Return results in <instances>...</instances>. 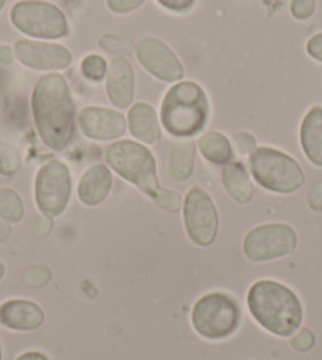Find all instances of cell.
Segmentation results:
<instances>
[{"label":"cell","mask_w":322,"mask_h":360,"mask_svg":"<svg viewBox=\"0 0 322 360\" xmlns=\"http://www.w3.org/2000/svg\"><path fill=\"white\" fill-rule=\"evenodd\" d=\"M38 136L53 150H63L75 134V105L70 87L60 73L41 76L32 92Z\"/></svg>","instance_id":"cell-1"},{"label":"cell","mask_w":322,"mask_h":360,"mask_svg":"<svg viewBox=\"0 0 322 360\" xmlns=\"http://www.w3.org/2000/svg\"><path fill=\"white\" fill-rule=\"evenodd\" d=\"M247 305L256 323L276 337H291L304 321V307L297 294L275 280L253 283L247 294Z\"/></svg>","instance_id":"cell-2"},{"label":"cell","mask_w":322,"mask_h":360,"mask_svg":"<svg viewBox=\"0 0 322 360\" xmlns=\"http://www.w3.org/2000/svg\"><path fill=\"white\" fill-rule=\"evenodd\" d=\"M210 112L204 89L182 81L167 90L161 103V125L174 138H191L202 131Z\"/></svg>","instance_id":"cell-3"},{"label":"cell","mask_w":322,"mask_h":360,"mask_svg":"<svg viewBox=\"0 0 322 360\" xmlns=\"http://www.w3.org/2000/svg\"><path fill=\"white\" fill-rule=\"evenodd\" d=\"M106 162L111 169L133 184L146 196L153 198L160 190L157 162L146 146L131 139L115 141L106 149Z\"/></svg>","instance_id":"cell-4"},{"label":"cell","mask_w":322,"mask_h":360,"mask_svg":"<svg viewBox=\"0 0 322 360\" xmlns=\"http://www.w3.org/2000/svg\"><path fill=\"white\" fill-rule=\"evenodd\" d=\"M242 310L236 299L223 292H209L191 310V326L205 340H226L239 330Z\"/></svg>","instance_id":"cell-5"},{"label":"cell","mask_w":322,"mask_h":360,"mask_svg":"<svg viewBox=\"0 0 322 360\" xmlns=\"http://www.w3.org/2000/svg\"><path fill=\"white\" fill-rule=\"evenodd\" d=\"M250 166L256 182L272 193L288 195L305 182L300 165L288 153L272 147L256 149L250 157Z\"/></svg>","instance_id":"cell-6"},{"label":"cell","mask_w":322,"mask_h":360,"mask_svg":"<svg viewBox=\"0 0 322 360\" xmlns=\"http://www.w3.org/2000/svg\"><path fill=\"white\" fill-rule=\"evenodd\" d=\"M10 19L21 34L41 40L65 38L70 32L63 11L44 0H21L13 5Z\"/></svg>","instance_id":"cell-7"},{"label":"cell","mask_w":322,"mask_h":360,"mask_svg":"<svg viewBox=\"0 0 322 360\" xmlns=\"http://www.w3.org/2000/svg\"><path fill=\"white\" fill-rule=\"evenodd\" d=\"M72 174L60 160H49L37 172L35 202L43 215L60 217L72 198Z\"/></svg>","instance_id":"cell-8"},{"label":"cell","mask_w":322,"mask_h":360,"mask_svg":"<svg viewBox=\"0 0 322 360\" xmlns=\"http://www.w3.org/2000/svg\"><path fill=\"white\" fill-rule=\"evenodd\" d=\"M297 233L285 223H266L250 229L243 237L245 258L253 262L280 259L295 252Z\"/></svg>","instance_id":"cell-9"},{"label":"cell","mask_w":322,"mask_h":360,"mask_svg":"<svg viewBox=\"0 0 322 360\" xmlns=\"http://www.w3.org/2000/svg\"><path fill=\"white\" fill-rule=\"evenodd\" d=\"M183 224L190 240L198 247H209L215 242L220 226L214 199L201 186H191L183 199Z\"/></svg>","instance_id":"cell-10"},{"label":"cell","mask_w":322,"mask_h":360,"mask_svg":"<svg viewBox=\"0 0 322 360\" xmlns=\"http://www.w3.org/2000/svg\"><path fill=\"white\" fill-rule=\"evenodd\" d=\"M138 62L146 72L163 82H177L183 78V65L174 51L158 38L146 37L136 43Z\"/></svg>","instance_id":"cell-11"},{"label":"cell","mask_w":322,"mask_h":360,"mask_svg":"<svg viewBox=\"0 0 322 360\" xmlns=\"http://www.w3.org/2000/svg\"><path fill=\"white\" fill-rule=\"evenodd\" d=\"M15 57L24 67L37 72H57L72 63V53L60 44L38 40H18L15 43Z\"/></svg>","instance_id":"cell-12"},{"label":"cell","mask_w":322,"mask_h":360,"mask_svg":"<svg viewBox=\"0 0 322 360\" xmlns=\"http://www.w3.org/2000/svg\"><path fill=\"white\" fill-rule=\"evenodd\" d=\"M81 131L94 141H114L127 131V119L114 109L87 106L78 115Z\"/></svg>","instance_id":"cell-13"},{"label":"cell","mask_w":322,"mask_h":360,"mask_svg":"<svg viewBox=\"0 0 322 360\" xmlns=\"http://www.w3.org/2000/svg\"><path fill=\"white\" fill-rule=\"evenodd\" d=\"M44 323L43 308L32 300L10 299L0 305V326L15 332H32Z\"/></svg>","instance_id":"cell-14"},{"label":"cell","mask_w":322,"mask_h":360,"mask_svg":"<svg viewBox=\"0 0 322 360\" xmlns=\"http://www.w3.org/2000/svg\"><path fill=\"white\" fill-rule=\"evenodd\" d=\"M134 72L131 63L125 57H115L108 65L106 73V94L112 105L119 109H125L134 98Z\"/></svg>","instance_id":"cell-15"},{"label":"cell","mask_w":322,"mask_h":360,"mask_svg":"<svg viewBox=\"0 0 322 360\" xmlns=\"http://www.w3.org/2000/svg\"><path fill=\"white\" fill-rule=\"evenodd\" d=\"M111 188L112 172L105 165H94L79 179L78 198L86 205H98L106 201Z\"/></svg>","instance_id":"cell-16"},{"label":"cell","mask_w":322,"mask_h":360,"mask_svg":"<svg viewBox=\"0 0 322 360\" xmlns=\"http://www.w3.org/2000/svg\"><path fill=\"white\" fill-rule=\"evenodd\" d=\"M128 127L134 138L144 144H157L161 139V124L155 109L147 103H136L128 112Z\"/></svg>","instance_id":"cell-17"},{"label":"cell","mask_w":322,"mask_h":360,"mask_svg":"<svg viewBox=\"0 0 322 360\" xmlns=\"http://www.w3.org/2000/svg\"><path fill=\"white\" fill-rule=\"evenodd\" d=\"M300 143L305 157L314 166L322 168V108L307 112L300 127Z\"/></svg>","instance_id":"cell-18"},{"label":"cell","mask_w":322,"mask_h":360,"mask_svg":"<svg viewBox=\"0 0 322 360\" xmlns=\"http://www.w3.org/2000/svg\"><path fill=\"white\" fill-rule=\"evenodd\" d=\"M196 144L191 139L177 141L171 146L169 157H167V171L171 179L176 182H185L195 171Z\"/></svg>","instance_id":"cell-19"},{"label":"cell","mask_w":322,"mask_h":360,"mask_svg":"<svg viewBox=\"0 0 322 360\" xmlns=\"http://www.w3.org/2000/svg\"><path fill=\"white\" fill-rule=\"evenodd\" d=\"M221 180L224 190L234 201L240 204L251 201V198L255 195V188L250 180L248 171L245 169V166L240 162H231L224 166Z\"/></svg>","instance_id":"cell-20"},{"label":"cell","mask_w":322,"mask_h":360,"mask_svg":"<svg viewBox=\"0 0 322 360\" xmlns=\"http://www.w3.org/2000/svg\"><path fill=\"white\" fill-rule=\"evenodd\" d=\"M198 146L202 157L214 165L226 166L233 160V146H231L229 139L220 131H205L199 138Z\"/></svg>","instance_id":"cell-21"},{"label":"cell","mask_w":322,"mask_h":360,"mask_svg":"<svg viewBox=\"0 0 322 360\" xmlns=\"http://www.w3.org/2000/svg\"><path fill=\"white\" fill-rule=\"evenodd\" d=\"M24 217V202L13 188L0 190V218L8 223H19Z\"/></svg>","instance_id":"cell-22"},{"label":"cell","mask_w":322,"mask_h":360,"mask_svg":"<svg viewBox=\"0 0 322 360\" xmlns=\"http://www.w3.org/2000/svg\"><path fill=\"white\" fill-rule=\"evenodd\" d=\"M21 168V157L11 144L0 141V176H15Z\"/></svg>","instance_id":"cell-23"},{"label":"cell","mask_w":322,"mask_h":360,"mask_svg":"<svg viewBox=\"0 0 322 360\" xmlns=\"http://www.w3.org/2000/svg\"><path fill=\"white\" fill-rule=\"evenodd\" d=\"M98 44L101 49L106 51V53L117 54L119 57H124V54H130L134 49L131 40H128L127 37L115 34H105L98 40Z\"/></svg>","instance_id":"cell-24"},{"label":"cell","mask_w":322,"mask_h":360,"mask_svg":"<svg viewBox=\"0 0 322 360\" xmlns=\"http://www.w3.org/2000/svg\"><path fill=\"white\" fill-rule=\"evenodd\" d=\"M81 72L90 81H101L108 73V63L101 56L90 54L82 60Z\"/></svg>","instance_id":"cell-25"},{"label":"cell","mask_w":322,"mask_h":360,"mask_svg":"<svg viewBox=\"0 0 322 360\" xmlns=\"http://www.w3.org/2000/svg\"><path fill=\"white\" fill-rule=\"evenodd\" d=\"M153 202H155L157 207L163 209L169 214H176L180 209L183 207V199L179 195L177 191L167 190V188H160L157 195L152 198Z\"/></svg>","instance_id":"cell-26"},{"label":"cell","mask_w":322,"mask_h":360,"mask_svg":"<svg viewBox=\"0 0 322 360\" xmlns=\"http://www.w3.org/2000/svg\"><path fill=\"white\" fill-rule=\"evenodd\" d=\"M51 276H53V272H51L49 267L44 266H37L29 269L24 275V281L27 286H34V288H40L48 285L51 281Z\"/></svg>","instance_id":"cell-27"},{"label":"cell","mask_w":322,"mask_h":360,"mask_svg":"<svg viewBox=\"0 0 322 360\" xmlns=\"http://www.w3.org/2000/svg\"><path fill=\"white\" fill-rule=\"evenodd\" d=\"M233 146L240 155H251L256 150V138L248 131H239L234 134Z\"/></svg>","instance_id":"cell-28"},{"label":"cell","mask_w":322,"mask_h":360,"mask_svg":"<svg viewBox=\"0 0 322 360\" xmlns=\"http://www.w3.org/2000/svg\"><path fill=\"white\" fill-rule=\"evenodd\" d=\"M291 346L299 352L310 351L314 346V333L310 329H299L291 335Z\"/></svg>","instance_id":"cell-29"},{"label":"cell","mask_w":322,"mask_h":360,"mask_svg":"<svg viewBox=\"0 0 322 360\" xmlns=\"http://www.w3.org/2000/svg\"><path fill=\"white\" fill-rule=\"evenodd\" d=\"M316 10V0H292L291 2V13L299 21H305L314 15Z\"/></svg>","instance_id":"cell-30"},{"label":"cell","mask_w":322,"mask_h":360,"mask_svg":"<svg viewBox=\"0 0 322 360\" xmlns=\"http://www.w3.org/2000/svg\"><path fill=\"white\" fill-rule=\"evenodd\" d=\"M146 0H106L108 8L117 13V15H125V13H131L138 10Z\"/></svg>","instance_id":"cell-31"},{"label":"cell","mask_w":322,"mask_h":360,"mask_svg":"<svg viewBox=\"0 0 322 360\" xmlns=\"http://www.w3.org/2000/svg\"><path fill=\"white\" fill-rule=\"evenodd\" d=\"M32 231H34V234L37 237H46L51 234V231H53V220H51V217L46 215H38L34 224H32Z\"/></svg>","instance_id":"cell-32"},{"label":"cell","mask_w":322,"mask_h":360,"mask_svg":"<svg viewBox=\"0 0 322 360\" xmlns=\"http://www.w3.org/2000/svg\"><path fill=\"white\" fill-rule=\"evenodd\" d=\"M157 2L171 11L183 13L191 8L193 4H195V0H157Z\"/></svg>","instance_id":"cell-33"},{"label":"cell","mask_w":322,"mask_h":360,"mask_svg":"<svg viewBox=\"0 0 322 360\" xmlns=\"http://www.w3.org/2000/svg\"><path fill=\"white\" fill-rule=\"evenodd\" d=\"M307 53L310 54L314 60L322 63V34H316L308 40Z\"/></svg>","instance_id":"cell-34"},{"label":"cell","mask_w":322,"mask_h":360,"mask_svg":"<svg viewBox=\"0 0 322 360\" xmlns=\"http://www.w3.org/2000/svg\"><path fill=\"white\" fill-rule=\"evenodd\" d=\"M308 205L314 210V212H321L322 210V182L316 184L308 193Z\"/></svg>","instance_id":"cell-35"},{"label":"cell","mask_w":322,"mask_h":360,"mask_svg":"<svg viewBox=\"0 0 322 360\" xmlns=\"http://www.w3.org/2000/svg\"><path fill=\"white\" fill-rule=\"evenodd\" d=\"M15 60V49L8 44H0V65H11Z\"/></svg>","instance_id":"cell-36"},{"label":"cell","mask_w":322,"mask_h":360,"mask_svg":"<svg viewBox=\"0 0 322 360\" xmlns=\"http://www.w3.org/2000/svg\"><path fill=\"white\" fill-rule=\"evenodd\" d=\"M15 360H49V357L40 351H27L19 354Z\"/></svg>","instance_id":"cell-37"},{"label":"cell","mask_w":322,"mask_h":360,"mask_svg":"<svg viewBox=\"0 0 322 360\" xmlns=\"http://www.w3.org/2000/svg\"><path fill=\"white\" fill-rule=\"evenodd\" d=\"M10 236H11L10 223L0 220V243H4Z\"/></svg>","instance_id":"cell-38"},{"label":"cell","mask_w":322,"mask_h":360,"mask_svg":"<svg viewBox=\"0 0 322 360\" xmlns=\"http://www.w3.org/2000/svg\"><path fill=\"white\" fill-rule=\"evenodd\" d=\"M5 276V266H4V262L0 261V280H2Z\"/></svg>","instance_id":"cell-39"},{"label":"cell","mask_w":322,"mask_h":360,"mask_svg":"<svg viewBox=\"0 0 322 360\" xmlns=\"http://www.w3.org/2000/svg\"><path fill=\"white\" fill-rule=\"evenodd\" d=\"M6 4V0H0V10H2L4 8V5Z\"/></svg>","instance_id":"cell-40"},{"label":"cell","mask_w":322,"mask_h":360,"mask_svg":"<svg viewBox=\"0 0 322 360\" xmlns=\"http://www.w3.org/2000/svg\"><path fill=\"white\" fill-rule=\"evenodd\" d=\"M4 359V352H2V345H0V360Z\"/></svg>","instance_id":"cell-41"}]
</instances>
